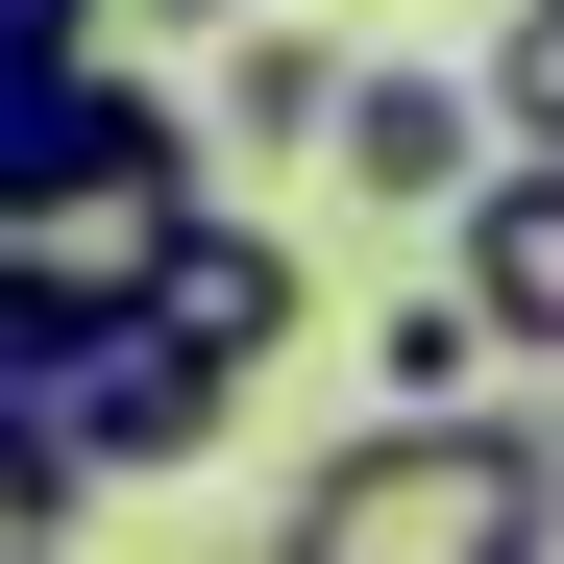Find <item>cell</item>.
<instances>
[{"label":"cell","mask_w":564,"mask_h":564,"mask_svg":"<svg viewBox=\"0 0 564 564\" xmlns=\"http://www.w3.org/2000/svg\"><path fill=\"white\" fill-rule=\"evenodd\" d=\"M221 417H246V368H197L148 295H99V319H74V368H50V466H74V516H99V491H172Z\"/></svg>","instance_id":"cell-2"},{"label":"cell","mask_w":564,"mask_h":564,"mask_svg":"<svg viewBox=\"0 0 564 564\" xmlns=\"http://www.w3.org/2000/svg\"><path fill=\"white\" fill-rule=\"evenodd\" d=\"M368 417H491V319H466V295H393V319H368Z\"/></svg>","instance_id":"cell-7"},{"label":"cell","mask_w":564,"mask_h":564,"mask_svg":"<svg viewBox=\"0 0 564 564\" xmlns=\"http://www.w3.org/2000/svg\"><path fill=\"white\" fill-rule=\"evenodd\" d=\"M344 74H368V50H319V25H246V50H221V99H197V123H221V172H295V148H344Z\"/></svg>","instance_id":"cell-6"},{"label":"cell","mask_w":564,"mask_h":564,"mask_svg":"<svg viewBox=\"0 0 564 564\" xmlns=\"http://www.w3.org/2000/svg\"><path fill=\"white\" fill-rule=\"evenodd\" d=\"M123 295L197 344V368H295V319H319V270H295V221H246V197H197V221H148L123 246Z\"/></svg>","instance_id":"cell-3"},{"label":"cell","mask_w":564,"mask_h":564,"mask_svg":"<svg viewBox=\"0 0 564 564\" xmlns=\"http://www.w3.org/2000/svg\"><path fill=\"white\" fill-rule=\"evenodd\" d=\"M442 295L491 319V368H564V148H516L491 197L442 221Z\"/></svg>","instance_id":"cell-5"},{"label":"cell","mask_w":564,"mask_h":564,"mask_svg":"<svg viewBox=\"0 0 564 564\" xmlns=\"http://www.w3.org/2000/svg\"><path fill=\"white\" fill-rule=\"evenodd\" d=\"M270 564H564V442L516 417H344L295 466Z\"/></svg>","instance_id":"cell-1"},{"label":"cell","mask_w":564,"mask_h":564,"mask_svg":"<svg viewBox=\"0 0 564 564\" xmlns=\"http://www.w3.org/2000/svg\"><path fill=\"white\" fill-rule=\"evenodd\" d=\"M123 25H148V50H246L270 0H123Z\"/></svg>","instance_id":"cell-9"},{"label":"cell","mask_w":564,"mask_h":564,"mask_svg":"<svg viewBox=\"0 0 564 564\" xmlns=\"http://www.w3.org/2000/svg\"><path fill=\"white\" fill-rule=\"evenodd\" d=\"M491 123H516V148H564V0H516V25H491Z\"/></svg>","instance_id":"cell-8"},{"label":"cell","mask_w":564,"mask_h":564,"mask_svg":"<svg viewBox=\"0 0 564 564\" xmlns=\"http://www.w3.org/2000/svg\"><path fill=\"white\" fill-rule=\"evenodd\" d=\"M491 172H516L491 74H417V50H368V74H344V197H368V221H466Z\"/></svg>","instance_id":"cell-4"}]
</instances>
